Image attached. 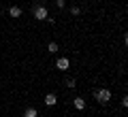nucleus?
I'll return each mask as SVG.
<instances>
[{"instance_id": "obj_10", "label": "nucleus", "mask_w": 128, "mask_h": 117, "mask_svg": "<svg viewBox=\"0 0 128 117\" xmlns=\"http://www.w3.org/2000/svg\"><path fill=\"white\" fill-rule=\"evenodd\" d=\"M70 15H81V9L79 6H70Z\"/></svg>"}, {"instance_id": "obj_8", "label": "nucleus", "mask_w": 128, "mask_h": 117, "mask_svg": "<svg viewBox=\"0 0 128 117\" xmlns=\"http://www.w3.org/2000/svg\"><path fill=\"white\" fill-rule=\"evenodd\" d=\"M64 85L68 87V90H75V87H77V83H75L73 77H66V79H64Z\"/></svg>"}, {"instance_id": "obj_11", "label": "nucleus", "mask_w": 128, "mask_h": 117, "mask_svg": "<svg viewBox=\"0 0 128 117\" xmlns=\"http://www.w3.org/2000/svg\"><path fill=\"white\" fill-rule=\"evenodd\" d=\"M64 4H66V0H56V6L58 9H64Z\"/></svg>"}, {"instance_id": "obj_13", "label": "nucleus", "mask_w": 128, "mask_h": 117, "mask_svg": "<svg viewBox=\"0 0 128 117\" xmlns=\"http://www.w3.org/2000/svg\"><path fill=\"white\" fill-rule=\"evenodd\" d=\"M41 2H47V0H41Z\"/></svg>"}, {"instance_id": "obj_2", "label": "nucleus", "mask_w": 128, "mask_h": 117, "mask_svg": "<svg viewBox=\"0 0 128 117\" xmlns=\"http://www.w3.org/2000/svg\"><path fill=\"white\" fill-rule=\"evenodd\" d=\"M32 15H34V19L43 21V19H47V15H49V13H47V9H45V6H41V4H38V6H34Z\"/></svg>"}, {"instance_id": "obj_5", "label": "nucleus", "mask_w": 128, "mask_h": 117, "mask_svg": "<svg viewBox=\"0 0 128 117\" xmlns=\"http://www.w3.org/2000/svg\"><path fill=\"white\" fill-rule=\"evenodd\" d=\"M45 104L47 107H56V104H58V96L56 94H47L45 96Z\"/></svg>"}, {"instance_id": "obj_1", "label": "nucleus", "mask_w": 128, "mask_h": 117, "mask_svg": "<svg viewBox=\"0 0 128 117\" xmlns=\"http://www.w3.org/2000/svg\"><path fill=\"white\" fill-rule=\"evenodd\" d=\"M94 100L100 104H107L111 100V90H107V87H100V90H94Z\"/></svg>"}, {"instance_id": "obj_9", "label": "nucleus", "mask_w": 128, "mask_h": 117, "mask_svg": "<svg viewBox=\"0 0 128 117\" xmlns=\"http://www.w3.org/2000/svg\"><path fill=\"white\" fill-rule=\"evenodd\" d=\"M58 49H60V45H58V43H49V45H47V51H49V53H56Z\"/></svg>"}, {"instance_id": "obj_4", "label": "nucleus", "mask_w": 128, "mask_h": 117, "mask_svg": "<svg viewBox=\"0 0 128 117\" xmlns=\"http://www.w3.org/2000/svg\"><path fill=\"white\" fill-rule=\"evenodd\" d=\"M22 13H24V11H22V6H11V9H9V15H11V17H13V19H17V17H22Z\"/></svg>"}, {"instance_id": "obj_7", "label": "nucleus", "mask_w": 128, "mask_h": 117, "mask_svg": "<svg viewBox=\"0 0 128 117\" xmlns=\"http://www.w3.org/2000/svg\"><path fill=\"white\" fill-rule=\"evenodd\" d=\"M24 117H38V111L34 107H28L26 111H24Z\"/></svg>"}, {"instance_id": "obj_3", "label": "nucleus", "mask_w": 128, "mask_h": 117, "mask_svg": "<svg viewBox=\"0 0 128 117\" xmlns=\"http://www.w3.org/2000/svg\"><path fill=\"white\" fill-rule=\"evenodd\" d=\"M68 66H70L68 58H58L56 60V68H58V70H68Z\"/></svg>"}, {"instance_id": "obj_12", "label": "nucleus", "mask_w": 128, "mask_h": 117, "mask_svg": "<svg viewBox=\"0 0 128 117\" xmlns=\"http://www.w3.org/2000/svg\"><path fill=\"white\" fill-rule=\"evenodd\" d=\"M122 107H124V109L128 107V96H124V98H122Z\"/></svg>"}, {"instance_id": "obj_6", "label": "nucleus", "mask_w": 128, "mask_h": 117, "mask_svg": "<svg viewBox=\"0 0 128 117\" xmlns=\"http://www.w3.org/2000/svg\"><path fill=\"white\" fill-rule=\"evenodd\" d=\"M73 104H75V109H77V111H83V109H86V100H83L81 96H77V98L73 100Z\"/></svg>"}]
</instances>
